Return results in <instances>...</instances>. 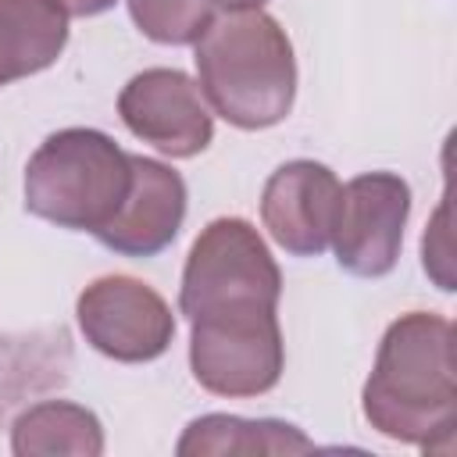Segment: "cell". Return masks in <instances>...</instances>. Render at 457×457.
<instances>
[{
    "label": "cell",
    "mask_w": 457,
    "mask_h": 457,
    "mask_svg": "<svg viewBox=\"0 0 457 457\" xmlns=\"http://www.w3.org/2000/svg\"><path fill=\"white\" fill-rule=\"evenodd\" d=\"M132 186L118 207V214L96 232V239L125 257H154L182 228L186 218V182L179 171L154 157L129 154Z\"/></svg>",
    "instance_id": "obj_9"
},
{
    "label": "cell",
    "mask_w": 457,
    "mask_h": 457,
    "mask_svg": "<svg viewBox=\"0 0 457 457\" xmlns=\"http://www.w3.org/2000/svg\"><path fill=\"white\" fill-rule=\"evenodd\" d=\"M118 114L132 136L168 157H196L214 139V118L200 86L179 68H146L118 96Z\"/></svg>",
    "instance_id": "obj_7"
},
{
    "label": "cell",
    "mask_w": 457,
    "mask_h": 457,
    "mask_svg": "<svg viewBox=\"0 0 457 457\" xmlns=\"http://www.w3.org/2000/svg\"><path fill=\"white\" fill-rule=\"evenodd\" d=\"M411 214V186L396 171H364L339 193L332 250L343 271L382 278L396 268L403 225Z\"/></svg>",
    "instance_id": "obj_6"
},
{
    "label": "cell",
    "mask_w": 457,
    "mask_h": 457,
    "mask_svg": "<svg viewBox=\"0 0 457 457\" xmlns=\"http://www.w3.org/2000/svg\"><path fill=\"white\" fill-rule=\"evenodd\" d=\"M179 457H253V453H307L314 443L286 421L271 418H236V414H204L189 421L179 439Z\"/></svg>",
    "instance_id": "obj_11"
},
{
    "label": "cell",
    "mask_w": 457,
    "mask_h": 457,
    "mask_svg": "<svg viewBox=\"0 0 457 457\" xmlns=\"http://www.w3.org/2000/svg\"><path fill=\"white\" fill-rule=\"evenodd\" d=\"M132 186L129 154L96 129H61L25 164V211L75 232H100Z\"/></svg>",
    "instance_id": "obj_4"
},
{
    "label": "cell",
    "mask_w": 457,
    "mask_h": 457,
    "mask_svg": "<svg viewBox=\"0 0 457 457\" xmlns=\"http://www.w3.org/2000/svg\"><path fill=\"white\" fill-rule=\"evenodd\" d=\"M79 328L93 350L111 361L143 364L175 339V314L157 289L129 275H104L79 293Z\"/></svg>",
    "instance_id": "obj_5"
},
{
    "label": "cell",
    "mask_w": 457,
    "mask_h": 457,
    "mask_svg": "<svg viewBox=\"0 0 457 457\" xmlns=\"http://www.w3.org/2000/svg\"><path fill=\"white\" fill-rule=\"evenodd\" d=\"M129 14L146 39L186 46L211 25L214 7L207 0H129Z\"/></svg>",
    "instance_id": "obj_13"
},
{
    "label": "cell",
    "mask_w": 457,
    "mask_h": 457,
    "mask_svg": "<svg viewBox=\"0 0 457 457\" xmlns=\"http://www.w3.org/2000/svg\"><path fill=\"white\" fill-rule=\"evenodd\" d=\"M211 7H221V11H261L264 0H207Z\"/></svg>",
    "instance_id": "obj_16"
},
{
    "label": "cell",
    "mask_w": 457,
    "mask_h": 457,
    "mask_svg": "<svg viewBox=\"0 0 457 457\" xmlns=\"http://www.w3.org/2000/svg\"><path fill=\"white\" fill-rule=\"evenodd\" d=\"M361 403L375 432L421 450H450L457 428L453 325L428 311L396 318L378 343Z\"/></svg>",
    "instance_id": "obj_2"
},
{
    "label": "cell",
    "mask_w": 457,
    "mask_h": 457,
    "mask_svg": "<svg viewBox=\"0 0 457 457\" xmlns=\"http://www.w3.org/2000/svg\"><path fill=\"white\" fill-rule=\"evenodd\" d=\"M421 253H425V271L439 282V289H453V278H450V246H446V204L439 207L432 228L425 232Z\"/></svg>",
    "instance_id": "obj_14"
},
{
    "label": "cell",
    "mask_w": 457,
    "mask_h": 457,
    "mask_svg": "<svg viewBox=\"0 0 457 457\" xmlns=\"http://www.w3.org/2000/svg\"><path fill=\"white\" fill-rule=\"evenodd\" d=\"M200 93L236 129L278 125L296 96V57L286 29L264 11H225L196 39Z\"/></svg>",
    "instance_id": "obj_3"
},
{
    "label": "cell",
    "mask_w": 457,
    "mask_h": 457,
    "mask_svg": "<svg viewBox=\"0 0 457 457\" xmlns=\"http://www.w3.org/2000/svg\"><path fill=\"white\" fill-rule=\"evenodd\" d=\"M11 450L18 457H96L104 453V428L93 411L68 400H43L29 407L11 428Z\"/></svg>",
    "instance_id": "obj_12"
},
{
    "label": "cell",
    "mask_w": 457,
    "mask_h": 457,
    "mask_svg": "<svg viewBox=\"0 0 457 457\" xmlns=\"http://www.w3.org/2000/svg\"><path fill=\"white\" fill-rule=\"evenodd\" d=\"M68 43V11L57 0H0V86L50 68Z\"/></svg>",
    "instance_id": "obj_10"
},
{
    "label": "cell",
    "mask_w": 457,
    "mask_h": 457,
    "mask_svg": "<svg viewBox=\"0 0 457 457\" xmlns=\"http://www.w3.org/2000/svg\"><path fill=\"white\" fill-rule=\"evenodd\" d=\"M282 275L243 218L211 221L182 268L179 311L189 318V368L214 396H261L282 378Z\"/></svg>",
    "instance_id": "obj_1"
},
{
    "label": "cell",
    "mask_w": 457,
    "mask_h": 457,
    "mask_svg": "<svg viewBox=\"0 0 457 457\" xmlns=\"http://www.w3.org/2000/svg\"><path fill=\"white\" fill-rule=\"evenodd\" d=\"M68 14H79V18H93V14H104L114 7V0H57Z\"/></svg>",
    "instance_id": "obj_15"
},
{
    "label": "cell",
    "mask_w": 457,
    "mask_h": 457,
    "mask_svg": "<svg viewBox=\"0 0 457 457\" xmlns=\"http://www.w3.org/2000/svg\"><path fill=\"white\" fill-rule=\"evenodd\" d=\"M339 179L318 161H286L261 193V218L271 239L293 257H318L332 243L339 214Z\"/></svg>",
    "instance_id": "obj_8"
}]
</instances>
